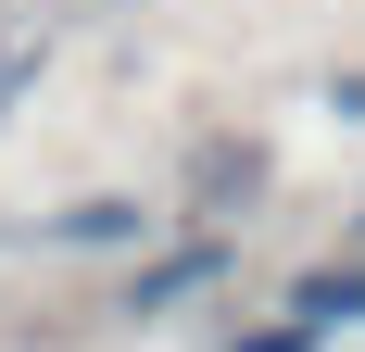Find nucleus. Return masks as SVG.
I'll use <instances>...</instances> for the list:
<instances>
[{
  "label": "nucleus",
  "mask_w": 365,
  "mask_h": 352,
  "mask_svg": "<svg viewBox=\"0 0 365 352\" xmlns=\"http://www.w3.org/2000/svg\"><path fill=\"white\" fill-rule=\"evenodd\" d=\"M215 264H227L215 239H189V252H164V264H139V277H126V315H177L189 289H215Z\"/></svg>",
  "instance_id": "nucleus-1"
},
{
  "label": "nucleus",
  "mask_w": 365,
  "mask_h": 352,
  "mask_svg": "<svg viewBox=\"0 0 365 352\" xmlns=\"http://www.w3.org/2000/svg\"><path fill=\"white\" fill-rule=\"evenodd\" d=\"M38 239H63V252H101V239H139V202H76V214H51Z\"/></svg>",
  "instance_id": "nucleus-2"
},
{
  "label": "nucleus",
  "mask_w": 365,
  "mask_h": 352,
  "mask_svg": "<svg viewBox=\"0 0 365 352\" xmlns=\"http://www.w3.org/2000/svg\"><path fill=\"white\" fill-rule=\"evenodd\" d=\"M290 327H365V277H302L290 289Z\"/></svg>",
  "instance_id": "nucleus-3"
},
{
  "label": "nucleus",
  "mask_w": 365,
  "mask_h": 352,
  "mask_svg": "<svg viewBox=\"0 0 365 352\" xmlns=\"http://www.w3.org/2000/svg\"><path fill=\"white\" fill-rule=\"evenodd\" d=\"M38 76V38H0V113H13V88Z\"/></svg>",
  "instance_id": "nucleus-4"
}]
</instances>
